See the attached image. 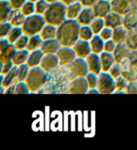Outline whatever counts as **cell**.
I'll return each mask as SVG.
<instances>
[{
  "label": "cell",
  "mask_w": 137,
  "mask_h": 150,
  "mask_svg": "<svg viewBox=\"0 0 137 150\" xmlns=\"http://www.w3.org/2000/svg\"><path fill=\"white\" fill-rule=\"evenodd\" d=\"M86 62L88 64L89 72L93 73L96 75H99L102 72V64L99 54L91 53L86 58Z\"/></svg>",
  "instance_id": "12"
},
{
  "label": "cell",
  "mask_w": 137,
  "mask_h": 150,
  "mask_svg": "<svg viewBox=\"0 0 137 150\" xmlns=\"http://www.w3.org/2000/svg\"><path fill=\"white\" fill-rule=\"evenodd\" d=\"M72 48L75 50L77 58H85L88 57L91 52V48L90 46V42L83 40L79 38L77 41L76 44L72 46Z\"/></svg>",
  "instance_id": "11"
},
{
  "label": "cell",
  "mask_w": 137,
  "mask_h": 150,
  "mask_svg": "<svg viewBox=\"0 0 137 150\" xmlns=\"http://www.w3.org/2000/svg\"><path fill=\"white\" fill-rule=\"evenodd\" d=\"M116 90L118 91L123 90L127 87V81L124 77H121L116 79Z\"/></svg>",
  "instance_id": "46"
},
{
  "label": "cell",
  "mask_w": 137,
  "mask_h": 150,
  "mask_svg": "<svg viewBox=\"0 0 137 150\" xmlns=\"http://www.w3.org/2000/svg\"><path fill=\"white\" fill-rule=\"evenodd\" d=\"M123 25L128 30L136 28L137 26V11L132 9L131 11L126 14L123 17Z\"/></svg>",
  "instance_id": "20"
},
{
  "label": "cell",
  "mask_w": 137,
  "mask_h": 150,
  "mask_svg": "<svg viewBox=\"0 0 137 150\" xmlns=\"http://www.w3.org/2000/svg\"><path fill=\"white\" fill-rule=\"evenodd\" d=\"M30 51L27 49L21 50H17L15 53L14 58L12 59V62L15 66H20L24 63H26L28 57H29Z\"/></svg>",
  "instance_id": "29"
},
{
  "label": "cell",
  "mask_w": 137,
  "mask_h": 150,
  "mask_svg": "<svg viewBox=\"0 0 137 150\" xmlns=\"http://www.w3.org/2000/svg\"><path fill=\"white\" fill-rule=\"evenodd\" d=\"M113 54L116 59V62L120 63L124 58H128L130 54V49L126 45V43L117 44L116 47L114 50Z\"/></svg>",
  "instance_id": "17"
},
{
  "label": "cell",
  "mask_w": 137,
  "mask_h": 150,
  "mask_svg": "<svg viewBox=\"0 0 137 150\" xmlns=\"http://www.w3.org/2000/svg\"><path fill=\"white\" fill-rule=\"evenodd\" d=\"M16 51H17V50L15 48V45L14 44H10L5 49L1 50L0 62H9V61H12Z\"/></svg>",
  "instance_id": "27"
},
{
  "label": "cell",
  "mask_w": 137,
  "mask_h": 150,
  "mask_svg": "<svg viewBox=\"0 0 137 150\" xmlns=\"http://www.w3.org/2000/svg\"><path fill=\"white\" fill-rule=\"evenodd\" d=\"M9 2L14 10H20L23 5L26 2V0H9Z\"/></svg>",
  "instance_id": "47"
},
{
  "label": "cell",
  "mask_w": 137,
  "mask_h": 150,
  "mask_svg": "<svg viewBox=\"0 0 137 150\" xmlns=\"http://www.w3.org/2000/svg\"><path fill=\"white\" fill-rule=\"evenodd\" d=\"M46 24L47 23L45 21L44 15L34 14L26 18L22 28L24 34L29 35L31 37L33 35L40 34Z\"/></svg>",
  "instance_id": "4"
},
{
  "label": "cell",
  "mask_w": 137,
  "mask_h": 150,
  "mask_svg": "<svg viewBox=\"0 0 137 150\" xmlns=\"http://www.w3.org/2000/svg\"><path fill=\"white\" fill-rule=\"evenodd\" d=\"M18 77V67L15 66L12 68V69L9 73H7L6 75H4V78L1 82V86H3L4 88H7L13 82L17 80Z\"/></svg>",
  "instance_id": "28"
},
{
  "label": "cell",
  "mask_w": 137,
  "mask_h": 150,
  "mask_svg": "<svg viewBox=\"0 0 137 150\" xmlns=\"http://www.w3.org/2000/svg\"><path fill=\"white\" fill-rule=\"evenodd\" d=\"M26 18L20 10H13L9 16L7 22L11 23L13 26H22L24 25Z\"/></svg>",
  "instance_id": "19"
},
{
  "label": "cell",
  "mask_w": 137,
  "mask_h": 150,
  "mask_svg": "<svg viewBox=\"0 0 137 150\" xmlns=\"http://www.w3.org/2000/svg\"><path fill=\"white\" fill-rule=\"evenodd\" d=\"M128 92L129 93H137V86L135 83H131L128 86Z\"/></svg>",
  "instance_id": "51"
},
{
  "label": "cell",
  "mask_w": 137,
  "mask_h": 150,
  "mask_svg": "<svg viewBox=\"0 0 137 150\" xmlns=\"http://www.w3.org/2000/svg\"><path fill=\"white\" fill-rule=\"evenodd\" d=\"M24 34L22 26H13L6 38H8L10 43L14 44Z\"/></svg>",
  "instance_id": "32"
},
{
  "label": "cell",
  "mask_w": 137,
  "mask_h": 150,
  "mask_svg": "<svg viewBox=\"0 0 137 150\" xmlns=\"http://www.w3.org/2000/svg\"><path fill=\"white\" fill-rule=\"evenodd\" d=\"M133 9L137 11V0H133Z\"/></svg>",
  "instance_id": "53"
},
{
  "label": "cell",
  "mask_w": 137,
  "mask_h": 150,
  "mask_svg": "<svg viewBox=\"0 0 137 150\" xmlns=\"http://www.w3.org/2000/svg\"><path fill=\"white\" fill-rule=\"evenodd\" d=\"M56 54L59 59L60 65L71 64L77 58L74 49L72 47H68V46H61V48L59 49Z\"/></svg>",
  "instance_id": "9"
},
{
  "label": "cell",
  "mask_w": 137,
  "mask_h": 150,
  "mask_svg": "<svg viewBox=\"0 0 137 150\" xmlns=\"http://www.w3.org/2000/svg\"><path fill=\"white\" fill-rule=\"evenodd\" d=\"M89 90L88 83L85 77H76L70 85L71 93L73 94H82L87 93Z\"/></svg>",
  "instance_id": "8"
},
{
  "label": "cell",
  "mask_w": 137,
  "mask_h": 150,
  "mask_svg": "<svg viewBox=\"0 0 137 150\" xmlns=\"http://www.w3.org/2000/svg\"><path fill=\"white\" fill-rule=\"evenodd\" d=\"M97 89L99 90V93L108 94L116 90V79L108 72H101L99 74Z\"/></svg>",
  "instance_id": "5"
},
{
  "label": "cell",
  "mask_w": 137,
  "mask_h": 150,
  "mask_svg": "<svg viewBox=\"0 0 137 150\" xmlns=\"http://www.w3.org/2000/svg\"><path fill=\"white\" fill-rule=\"evenodd\" d=\"M14 9L12 8L9 0H1L0 2V21L7 22L8 18Z\"/></svg>",
  "instance_id": "24"
},
{
  "label": "cell",
  "mask_w": 137,
  "mask_h": 150,
  "mask_svg": "<svg viewBox=\"0 0 137 150\" xmlns=\"http://www.w3.org/2000/svg\"><path fill=\"white\" fill-rule=\"evenodd\" d=\"M47 1L49 3H56V2H59V1H61V0H47Z\"/></svg>",
  "instance_id": "54"
},
{
  "label": "cell",
  "mask_w": 137,
  "mask_h": 150,
  "mask_svg": "<svg viewBox=\"0 0 137 150\" xmlns=\"http://www.w3.org/2000/svg\"><path fill=\"white\" fill-rule=\"evenodd\" d=\"M30 36L27 35H22L16 42H15L14 45H15V48L17 50H25L27 47L28 42H29Z\"/></svg>",
  "instance_id": "37"
},
{
  "label": "cell",
  "mask_w": 137,
  "mask_h": 150,
  "mask_svg": "<svg viewBox=\"0 0 137 150\" xmlns=\"http://www.w3.org/2000/svg\"><path fill=\"white\" fill-rule=\"evenodd\" d=\"M12 26L9 22H3L0 25V38H6L12 29Z\"/></svg>",
  "instance_id": "40"
},
{
  "label": "cell",
  "mask_w": 137,
  "mask_h": 150,
  "mask_svg": "<svg viewBox=\"0 0 137 150\" xmlns=\"http://www.w3.org/2000/svg\"><path fill=\"white\" fill-rule=\"evenodd\" d=\"M28 1H31V2H34V3H35L36 1H38V0H28Z\"/></svg>",
  "instance_id": "55"
},
{
  "label": "cell",
  "mask_w": 137,
  "mask_h": 150,
  "mask_svg": "<svg viewBox=\"0 0 137 150\" xmlns=\"http://www.w3.org/2000/svg\"><path fill=\"white\" fill-rule=\"evenodd\" d=\"M15 67L12 61H9L6 62H1V74L6 75L12 69V68Z\"/></svg>",
  "instance_id": "44"
},
{
  "label": "cell",
  "mask_w": 137,
  "mask_h": 150,
  "mask_svg": "<svg viewBox=\"0 0 137 150\" xmlns=\"http://www.w3.org/2000/svg\"><path fill=\"white\" fill-rule=\"evenodd\" d=\"M80 26L76 19H66L58 26L56 39L62 46L72 47L79 39Z\"/></svg>",
  "instance_id": "1"
},
{
  "label": "cell",
  "mask_w": 137,
  "mask_h": 150,
  "mask_svg": "<svg viewBox=\"0 0 137 150\" xmlns=\"http://www.w3.org/2000/svg\"><path fill=\"white\" fill-rule=\"evenodd\" d=\"M128 30L123 26H120L113 29V35L112 40L116 44L123 43L126 41L127 35H128Z\"/></svg>",
  "instance_id": "25"
},
{
  "label": "cell",
  "mask_w": 137,
  "mask_h": 150,
  "mask_svg": "<svg viewBox=\"0 0 137 150\" xmlns=\"http://www.w3.org/2000/svg\"><path fill=\"white\" fill-rule=\"evenodd\" d=\"M18 80L15 81L9 87H7L6 89V93H15V88H16V85H17Z\"/></svg>",
  "instance_id": "50"
},
{
  "label": "cell",
  "mask_w": 137,
  "mask_h": 150,
  "mask_svg": "<svg viewBox=\"0 0 137 150\" xmlns=\"http://www.w3.org/2000/svg\"><path fill=\"white\" fill-rule=\"evenodd\" d=\"M78 1H79V0H61V2H63V3H64L66 6L70 5L71 3H76V2H78Z\"/></svg>",
  "instance_id": "52"
},
{
  "label": "cell",
  "mask_w": 137,
  "mask_h": 150,
  "mask_svg": "<svg viewBox=\"0 0 137 150\" xmlns=\"http://www.w3.org/2000/svg\"><path fill=\"white\" fill-rule=\"evenodd\" d=\"M100 37L102 38L104 41L110 40L112 39V35H113V29H111L110 27L105 26L104 28L102 30V31L100 32Z\"/></svg>",
  "instance_id": "43"
},
{
  "label": "cell",
  "mask_w": 137,
  "mask_h": 150,
  "mask_svg": "<svg viewBox=\"0 0 137 150\" xmlns=\"http://www.w3.org/2000/svg\"><path fill=\"white\" fill-rule=\"evenodd\" d=\"M109 74L113 77L115 79H117L118 78H120V75L122 74V68L120 67V63H116L114 64L113 66L111 67V68L109 70Z\"/></svg>",
  "instance_id": "42"
},
{
  "label": "cell",
  "mask_w": 137,
  "mask_h": 150,
  "mask_svg": "<svg viewBox=\"0 0 137 150\" xmlns=\"http://www.w3.org/2000/svg\"><path fill=\"white\" fill-rule=\"evenodd\" d=\"M11 43H10L7 38H1V40H0V50H3V49H5L6 47H7Z\"/></svg>",
  "instance_id": "49"
},
{
  "label": "cell",
  "mask_w": 137,
  "mask_h": 150,
  "mask_svg": "<svg viewBox=\"0 0 137 150\" xmlns=\"http://www.w3.org/2000/svg\"><path fill=\"white\" fill-rule=\"evenodd\" d=\"M31 67L27 65V63H24L18 67V81H24L26 80L27 75L29 74Z\"/></svg>",
  "instance_id": "36"
},
{
  "label": "cell",
  "mask_w": 137,
  "mask_h": 150,
  "mask_svg": "<svg viewBox=\"0 0 137 150\" xmlns=\"http://www.w3.org/2000/svg\"><path fill=\"white\" fill-rule=\"evenodd\" d=\"M96 18L94 15L93 10L91 6H83L82 9L80 14L76 18L77 22L79 23L80 26H90L92 21Z\"/></svg>",
  "instance_id": "14"
},
{
  "label": "cell",
  "mask_w": 137,
  "mask_h": 150,
  "mask_svg": "<svg viewBox=\"0 0 137 150\" xmlns=\"http://www.w3.org/2000/svg\"><path fill=\"white\" fill-rule=\"evenodd\" d=\"M99 75H96L93 74V73L89 72L85 77L87 79V81L88 83V86L89 89H93V88H97V85H98V79H99Z\"/></svg>",
  "instance_id": "39"
},
{
  "label": "cell",
  "mask_w": 137,
  "mask_h": 150,
  "mask_svg": "<svg viewBox=\"0 0 137 150\" xmlns=\"http://www.w3.org/2000/svg\"><path fill=\"white\" fill-rule=\"evenodd\" d=\"M83 8V6L79 1L71 3L70 5H67V10H66L67 19H76Z\"/></svg>",
  "instance_id": "21"
},
{
  "label": "cell",
  "mask_w": 137,
  "mask_h": 150,
  "mask_svg": "<svg viewBox=\"0 0 137 150\" xmlns=\"http://www.w3.org/2000/svg\"><path fill=\"white\" fill-rule=\"evenodd\" d=\"M126 45L129 49L134 50L137 48V30L136 28H132L128 30V35L125 41Z\"/></svg>",
  "instance_id": "31"
},
{
  "label": "cell",
  "mask_w": 137,
  "mask_h": 150,
  "mask_svg": "<svg viewBox=\"0 0 137 150\" xmlns=\"http://www.w3.org/2000/svg\"><path fill=\"white\" fill-rule=\"evenodd\" d=\"M105 41L100 37L99 35H95L90 40V46L91 48V52L100 54L103 52L104 50Z\"/></svg>",
  "instance_id": "22"
},
{
  "label": "cell",
  "mask_w": 137,
  "mask_h": 150,
  "mask_svg": "<svg viewBox=\"0 0 137 150\" xmlns=\"http://www.w3.org/2000/svg\"><path fill=\"white\" fill-rule=\"evenodd\" d=\"M116 45L117 44L112 39L105 41L104 50H103V51L108 53H113L115 49H116Z\"/></svg>",
  "instance_id": "45"
},
{
  "label": "cell",
  "mask_w": 137,
  "mask_h": 150,
  "mask_svg": "<svg viewBox=\"0 0 137 150\" xmlns=\"http://www.w3.org/2000/svg\"><path fill=\"white\" fill-rule=\"evenodd\" d=\"M35 14L44 15L48 8L50 3L47 0H38L35 2Z\"/></svg>",
  "instance_id": "38"
},
{
  "label": "cell",
  "mask_w": 137,
  "mask_h": 150,
  "mask_svg": "<svg viewBox=\"0 0 137 150\" xmlns=\"http://www.w3.org/2000/svg\"><path fill=\"white\" fill-rule=\"evenodd\" d=\"M101 64H102V72H109V70L116 63V59L114 57L113 53L102 52L99 54Z\"/></svg>",
  "instance_id": "18"
},
{
  "label": "cell",
  "mask_w": 137,
  "mask_h": 150,
  "mask_svg": "<svg viewBox=\"0 0 137 150\" xmlns=\"http://www.w3.org/2000/svg\"><path fill=\"white\" fill-rule=\"evenodd\" d=\"M94 35H94L93 31H92L90 26H80V29H79V38L80 39L90 42V40L93 38Z\"/></svg>",
  "instance_id": "34"
},
{
  "label": "cell",
  "mask_w": 137,
  "mask_h": 150,
  "mask_svg": "<svg viewBox=\"0 0 137 150\" xmlns=\"http://www.w3.org/2000/svg\"><path fill=\"white\" fill-rule=\"evenodd\" d=\"M90 26L94 35H99L100 32L102 31V30L105 27V22L104 18H96L92 23L90 24Z\"/></svg>",
  "instance_id": "33"
},
{
  "label": "cell",
  "mask_w": 137,
  "mask_h": 150,
  "mask_svg": "<svg viewBox=\"0 0 137 150\" xmlns=\"http://www.w3.org/2000/svg\"><path fill=\"white\" fill-rule=\"evenodd\" d=\"M40 66L30 69L29 74L26 77V81L31 92H37L44 86L47 81V74Z\"/></svg>",
  "instance_id": "3"
},
{
  "label": "cell",
  "mask_w": 137,
  "mask_h": 150,
  "mask_svg": "<svg viewBox=\"0 0 137 150\" xmlns=\"http://www.w3.org/2000/svg\"><path fill=\"white\" fill-rule=\"evenodd\" d=\"M70 70L76 77H86L89 73L87 62L81 58H76L70 64Z\"/></svg>",
  "instance_id": "6"
},
{
  "label": "cell",
  "mask_w": 137,
  "mask_h": 150,
  "mask_svg": "<svg viewBox=\"0 0 137 150\" xmlns=\"http://www.w3.org/2000/svg\"><path fill=\"white\" fill-rule=\"evenodd\" d=\"M59 64V59L56 54H44V58L41 61L40 67L46 71L49 72L56 69Z\"/></svg>",
  "instance_id": "13"
},
{
  "label": "cell",
  "mask_w": 137,
  "mask_h": 150,
  "mask_svg": "<svg viewBox=\"0 0 137 150\" xmlns=\"http://www.w3.org/2000/svg\"><path fill=\"white\" fill-rule=\"evenodd\" d=\"M43 42H44V39L41 37L40 34L31 36L26 49L28 50L30 52L36 50L40 49Z\"/></svg>",
  "instance_id": "30"
},
{
  "label": "cell",
  "mask_w": 137,
  "mask_h": 150,
  "mask_svg": "<svg viewBox=\"0 0 137 150\" xmlns=\"http://www.w3.org/2000/svg\"><path fill=\"white\" fill-rule=\"evenodd\" d=\"M29 92L31 91L26 85V81H18L15 93H17V94H25L26 93H26H29Z\"/></svg>",
  "instance_id": "41"
},
{
  "label": "cell",
  "mask_w": 137,
  "mask_h": 150,
  "mask_svg": "<svg viewBox=\"0 0 137 150\" xmlns=\"http://www.w3.org/2000/svg\"><path fill=\"white\" fill-rule=\"evenodd\" d=\"M61 44L59 43L56 38L44 41L40 50L44 53V54H57L59 49L61 48Z\"/></svg>",
  "instance_id": "15"
},
{
  "label": "cell",
  "mask_w": 137,
  "mask_h": 150,
  "mask_svg": "<svg viewBox=\"0 0 137 150\" xmlns=\"http://www.w3.org/2000/svg\"><path fill=\"white\" fill-rule=\"evenodd\" d=\"M96 18H104L111 11V3L107 0H99L91 6Z\"/></svg>",
  "instance_id": "10"
},
{
  "label": "cell",
  "mask_w": 137,
  "mask_h": 150,
  "mask_svg": "<svg viewBox=\"0 0 137 150\" xmlns=\"http://www.w3.org/2000/svg\"><path fill=\"white\" fill-rule=\"evenodd\" d=\"M44 53L40 49L31 51V52L30 53L29 57H28L26 63H27V65L31 68L39 67V66H40L41 61H42V59L44 58Z\"/></svg>",
  "instance_id": "23"
},
{
  "label": "cell",
  "mask_w": 137,
  "mask_h": 150,
  "mask_svg": "<svg viewBox=\"0 0 137 150\" xmlns=\"http://www.w3.org/2000/svg\"><path fill=\"white\" fill-rule=\"evenodd\" d=\"M111 6L112 11L124 16L133 9V0H113Z\"/></svg>",
  "instance_id": "7"
},
{
  "label": "cell",
  "mask_w": 137,
  "mask_h": 150,
  "mask_svg": "<svg viewBox=\"0 0 137 150\" xmlns=\"http://www.w3.org/2000/svg\"><path fill=\"white\" fill-rule=\"evenodd\" d=\"M83 6H92L99 0H79Z\"/></svg>",
  "instance_id": "48"
},
{
  "label": "cell",
  "mask_w": 137,
  "mask_h": 150,
  "mask_svg": "<svg viewBox=\"0 0 137 150\" xmlns=\"http://www.w3.org/2000/svg\"><path fill=\"white\" fill-rule=\"evenodd\" d=\"M107 1H108V2H110V3H111V2H112L113 0H107Z\"/></svg>",
  "instance_id": "56"
},
{
  "label": "cell",
  "mask_w": 137,
  "mask_h": 150,
  "mask_svg": "<svg viewBox=\"0 0 137 150\" xmlns=\"http://www.w3.org/2000/svg\"><path fill=\"white\" fill-rule=\"evenodd\" d=\"M57 29L58 26H53L51 24H46L42 31L40 32V35L42 38L45 40H49V39H53L56 38V35H57Z\"/></svg>",
  "instance_id": "26"
},
{
  "label": "cell",
  "mask_w": 137,
  "mask_h": 150,
  "mask_svg": "<svg viewBox=\"0 0 137 150\" xmlns=\"http://www.w3.org/2000/svg\"><path fill=\"white\" fill-rule=\"evenodd\" d=\"M20 11L26 17L35 14V3L31 1L26 0L23 6L21 7Z\"/></svg>",
  "instance_id": "35"
},
{
  "label": "cell",
  "mask_w": 137,
  "mask_h": 150,
  "mask_svg": "<svg viewBox=\"0 0 137 150\" xmlns=\"http://www.w3.org/2000/svg\"><path fill=\"white\" fill-rule=\"evenodd\" d=\"M123 21V15H119L114 11H111L104 18L105 26L110 27L111 29H115L118 26H122Z\"/></svg>",
  "instance_id": "16"
},
{
  "label": "cell",
  "mask_w": 137,
  "mask_h": 150,
  "mask_svg": "<svg viewBox=\"0 0 137 150\" xmlns=\"http://www.w3.org/2000/svg\"><path fill=\"white\" fill-rule=\"evenodd\" d=\"M66 10L67 6L61 1L50 3L48 8L44 15L46 23L59 26L67 19Z\"/></svg>",
  "instance_id": "2"
}]
</instances>
